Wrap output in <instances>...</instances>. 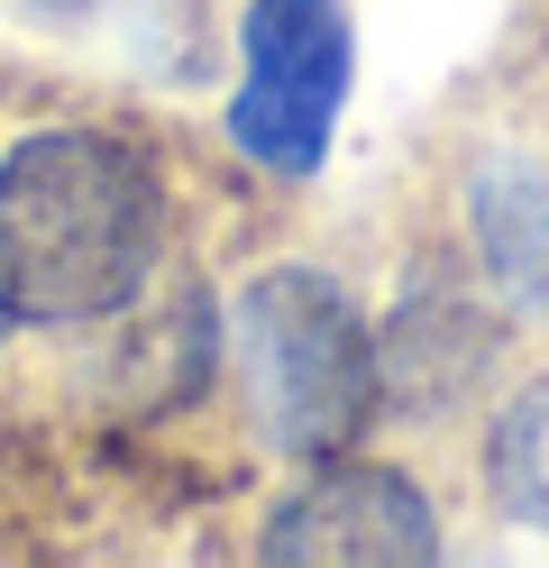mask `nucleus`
I'll return each instance as SVG.
<instances>
[{
	"label": "nucleus",
	"mask_w": 549,
	"mask_h": 568,
	"mask_svg": "<svg viewBox=\"0 0 549 568\" xmlns=\"http://www.w3.org/2000/svg\"><path fill=\"white\" fill-rule=\"evenodd\" d=\"M156 184L101 129H37L0 156V312L37 331L110 322L156 266Z\"/></svg>",
	"instance_id": "obj_1"
},
{
	"label": "nucleus",
	"mask_w": 549,
	"mask_h": 568,
	"mask_svg": "<svg viewBox=\"0 0 549 568\" xmlns=\"http://www.w3.org/2000/svg\"><path fill=\"white\" fill-rule=\"evenodd\" d=\"M238 376L284 458H329L376 413V348L321 266H266L238 294Z\"/></svg>",
	"instance_id": "obj_2"
},
{
	"label": "nucleus",
	"mask_w": 549,
	"mask_h": 568,
	"mask_svg": "<svg viewBox=\"0 0 549 568\" xmlns=\"http://www.w3.org/2000/svg\"><path fill=\"white\" fill-rule=\"evenodd\" d=\"M238 47H247V83L230 101V138L266 174H312L329 156L348 64H357L339 0H247Z\"/></svg>",
	"instance_id": "obj_3"
},
{
	"label": "nucleus",
	"mask_w": 549,
	"mask_h": 568,
	"mask_svg": "<svg viewBox=\"0 0 549 568\" xmlns=\"http://www.w3.org/2000/svg\"><path fill=\"white\" fill-rule=\"evenodd\" d=\"M430 550H439V523L421 486H403L394 468H329L266 523V559H293V568H413Z\"/></svg>",
	"instance_id": "obj_4"
},
{
	"label": "nucleus",
	"mask_w": 549,
	"mask_h": 568,
	"mask_svg": "<svg viewBox=\"0 0 549 568\" xmlns=\"http://www.w3.org/2000/svg\"><path fill=\"white\" fill-rule=\"evenodd\" d=\"M37 10H73V0H37Z\"/></svg>",
	"instance_id": "obj_5"
},
{
	"label": "nucleus",
	"mask_w": 549,
	"mask_h": 568,
	"mask_svg": "<svg viewBox=\"0 0 549 568\" xmlns=\"http://www.w3.org/2000/svg\"><path fill=\"white\" fill-rule=\"evenodd\" d=\"M0 331H10V312H0Z\"/></svg>",
	"instance_id": "obj_6"
}]
</instances>
